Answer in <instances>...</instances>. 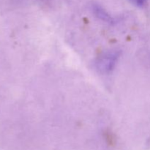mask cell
<instances>
[{
  "instance_id": "obj_1",
  "label": "cell",
  "mask_w": 150,
  "mask_h": 150,
  "mask_svg": "<svg viewBox=\"0 0 150 150\" xmlns=\"http://www.w3.org/2000/svg\"><path fill=\"white\" fill-rule=\"evenodd\" d=\"M117 57L118 56L116 53H112V54H108L107 55H105L98 62V67L105 72L110 71L115 64Z\"/></svg>"
},
{
  "instance_id": "obj_2",
  "label": "cell",
  "mask_w": 150,
  "mask_h": 150,
  "mask_svg": "<svg viewBox=\"0 0 150 150\" xmlns=\"http://www.w3.org/2000/svg\"><path fill=\"white\" fill-rule=\"evenodd\" d=\"M94 9H95V11L96 12V14L98 15L100 18L103 19V20L106 21H108L110 19H111V17L108 15V13H105V10H104L103 9L101 8L100 6L95 5V7H94Z\"/></svg>"
},
{
  "instance_id": "obj_3",
  "label": "cell",
  "mask_w": 150,
  "mask_h": 150,
  "mask_svg": "<svg viewBox=\"0 0 150 150\" xmlns=\"http://www.w3.org/2000/svg\"><path fill=\"white\" fill-rule=\"evenodd\" d=\"M129 1L133 3V4H135V5L142 7V6H143L145 4L146 0H129Z\"/></svg>"
}]
</instances>
